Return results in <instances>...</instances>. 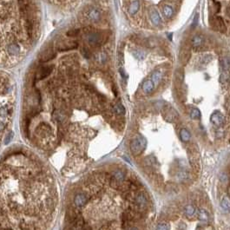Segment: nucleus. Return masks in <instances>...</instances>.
I'll return each instance as SVG.
<instances>
[{"label":"nucleus","mask_w":230,"mask_h":230,"mask_svg":"<svg viewBox=\"0 0 230 230\" xmlns=\"http://www.w3.org/2000/svg\"><path fill=\"white\" fill-rule=\"evenodd\" d=\"M106 60H107V56H106L105 53H100V54H98V61H99L100 63H104V62H106Z\"/></svg>","instance_id":"obj_30"},{"label":"nucleus","mask_w":230,"mask_h":230,"mask_svg":"<svg viewBox=\"0 0 230 230\" xmlns=\"http://www.w3.org/2000/svg\"><path fill=\"white\" fill-rule=\"evenodd\" d=\"M114 2H115V8H116V10H117V9H118V0H114Z\"/></svg>","instance_id":"obj_37"},{"label":"nucleus","mask_w":230,"mask_h":230,"mask_svg":"<svg viewBox=\"0 0 230 230\" xmlns=\"http://www.w3.org/2000/svg\"><path fill=\"white\" fill-rule=\"evenodd\" d=\"M112 176L115 178L117 182H119V183H122L123 181H124V176H125V175H124V173L123 172L122 170L118 169V170H116V171L114 172V174H113V175H112Z\"/></svg>","instance_id":"obj_19"},{"label":"nucleus","mask_w":230,"mask_h":230,"mask_svg":"<svg viewBox=\"0 0 230 230\" xmlns=\"http://www.w3.org/2000/svg\"><path fill=\"white\" fill-rule=\"evenodd\" d=\"M149 17H150V20L153 23V25H159L161 24V17L156 9H151L149 11Z\"/></svg>","instance_id":"obj_11"},{"label":"nucleus","mask_w":230,"mask_h":230,"mask_svg":"<svg viewBox=\"0 0 230 230\" xmlns=\"http://www.w3.org/2000/svg\"><path fill=\"white\" fill-rule=\"evenodd\" d=\"M82 52L84 53V57L85 58H89V51H87V50L84 48V51H82Z\"/></svg>","instance_id":"obj_36"},{"label":"nucleus","mask_w":230,"mask_h":230,"mask_svg":"<svg viewBox=\"0 0 230 230\" xmlns=\"http://www.w3.org/2000/svg\"><path fill=\"white\" fill-rule=\"evenodd\" d=\"M163 15L167 18H170L174 14V10L170 6H165L163 7Z\"/></svg>","instance_id":"obj_20"},{"label":"nucleus","mask_w":230,"mask_h":230,"mask_svg":"<svg viewBox=\"0 0 230 230\" xmlns=\"http://www.w3.org/2000/svg\"><path fill=\"white\" fill-rule=\"evenodd\" d=\"M113 110L116 115H123L125 113V109L121 104H117L113 107Z\"/></svg>","instance_id":"obj_21"},{"label":"nucleus","mask_w":230,"mask_h":230,"mask_svg":"<svg viewBox=\"0 0 230 230\" xmlns=\"http://www.w3.org/2000/svg\"><path fill=\"white\" fill-rule=\"evenodd\" d=\"M133 55H134V57H135L136 59H138V60H143V59H145L147 57V53L145 52V51H140V50L135 51L133 52Z\"/></svg>","instance_id":"obj_23"},{"label":"nucleus","mask_w":230,"mask_h":230,"mask_svg":"<svg viewBox=\"0 0 230 230\" xmlns=\"http://www.w3.org/2000/svg\"><path fill=\"white\" fill-rule=\"evenodd\" d=\"M198 217L199 219L201 220L202 221H203V222H207V221H209V214H208V212H207L206 210H204V209H201V210L199 211Z\"/></svg>","instance_id":"obj_22"},{"label":"nucleus","mask_w":230,"mask_h":230,"mask_svg":"<svg viewBox=\"0 0 230 230\" xmlns=\"http://www.w3.org/2000/svg\"><path fill=\"white\" fill-rule=\"evenodd\" d=\"M82 230H92V229H91V228H90V226H89V225H88L87 223H85V224L84 225V227L82 228Z\"/></svg>","instance_id":"obj_35"},{"label":"nucleus","mask_w":230,"mask_h":230,"mask_svg":"<svg viewBox=\"0 0 230 230\" xmlns=\"http://www.w3.org/2000/svg\"><path fill=\"white\" fill-rule=\"evenodd\" d=\"M6 115H7V110H6V108H4V107L0 108V115L1 116H6Z\"/></svg>","instance_id":"obj_33"},{"label":"nucleus","mask_w":230,"mask_h":230,"mask_svg":"<svg viewBox=\"0 0 230 230\" xmlns=\"http://www.w3.org/2000/svg\"><path fill=\"white\" fill-rule=\"evenodd\" d=\"M13 134H14L13 132H11V133H9V134L6 136V141H5V143H6V144H8V143L11 141V139L13 138Z\"/></svg>","instance_id":"obj_31"},{"label":"nucleus","mask_w":230,"mask_h":230,"mask_svg":"<svg viewBox=\"0 0 230 230\" xmlns=\"http://www.w3.org/2000/svg\"><path fill=\"white\" fill-rule=\"evenodd\" d=\"M119 72H120L121 76H122V77H123V78H126V77H127V74H126L125 71L123 70V69L120 68V70H119Z\"/></svg>","instance_id":"obj_34"},{"label":"nucleus","mask_w":230,"mask_h":230,"mask_svg":"<svg viewBox=\"0 0 230 230\" xmlns=\"http://www.w3.org/2000/svg\"><path fill=\"white\" fill-rule=\"evenodd\" d=\"M7 52L10 55H17L20 52V47L17 43H11L7 46Z\"/></svg>","instance_id":"obj_14"},{"label":"nucleus","mask_w":230,"mask_h":230,"mask_svg":"<svg viewBox=\"0 0 230 230\" xmlns=\"http://www.w3.org/2000/svg\"><path fill=\"white\" fill-rule=\"evenodd\" d=\"M88 202V197L85 194L79 193L74 197V205L77 208H82Z\"/></svg>","instance_id":"obj_5"},{"label":"nucleus","mask_w":230,"mask_h":230,"mask_svg":"<svg viewBox=\"0 0 230 230\" xmlns=\"http://www.w3.org/2000/svg\"><path fill=\"white\" fill-rule=\"evenodd\" d=\"M147 146V140L145 137H143L141 135L137 136L130 142V149L131 152L135 155L138 156L140 155L141 152L145 149Z\"/></svg>","instance_id":"obj_1"},{"label":"nucleus","mask_w":230,"mask_h":230,"mask_svg":"<svg viewBox=\"0 0 230 230\" xmlns=\"http://www.w3.org/2000/svg\"><path fill=\"white\" fill-rule=\"evenodd\" d=\"M53 68L54 66L53 65H49V66H45L42 68L37 75V77L38 80H42V79H44L45 77H47L48 76H50V74L52 72Z\"/></svg>","instance_id":"obj_6"},{"label":"nucleus","mask_w":230,"mask_h":230,"mask_svg":"<svg viewBox=\"0 0 230 230\" xmlns=\"http://www.w3.org/2000/svg\"><path fill=\"white\" fill-rule=\"evenodd\" d=\"M198 19H199V14L197 13V14L194 16V17L193 23H192V25H191V27H192V28H194V27L197 25V24H198Z\"/></svg>","instance_id":"obj_32"},{"label":"nucleus","mask_w":230,"mask_h":230,"mask_svg":"<svg viewBox=\"0 0 230 230\" xmlns=\"http://www.w3.org/2000/svg\"><path fill=\"white\" fill-rule=\"evenodd\" d=\"M210 121L213 124L217 126V127H220L224 123L225 117L220 111H214L210 116Z\"/></svg>","instance_id":"obj_4"},{"label":"nucleus","mask_w":230,"mask_h":230,"mask_svg":"<svg viewBox=\"0 0 230 230\" xmlns=\"http://www.w3.org/2000/svg\"><path fill=\"white\" fill-rule=\"evenodd\" d=\"M4 129V125H3V123H0V130H2Z\"/></svg>","instance_id":"obj_39"},{"label":"nucleus","mask_w":230,"mask_h":230,"mask_svg":"<svg viewBox=\"0 0 230 230\" xmlns=\"http://www.w3.org/2000/svg\"><path fill=\"white\" fill-rule=\"evenodd\" d=\"M155 89V85L153 84L151 80H146L143 82L142 84V90L146 93V94H150L153 92V90Z\"/></svg>","instance_id":"obj_12"},{"label":"nucleus","mask_w":230,"mask_h":230,"mask_svg":"<svg viewBox=\"0 0 230 230\" xmlns=\"http://www.w3.org/2000/svg\"><path fill=\"white\" fill-rule=\"evenodd\" d=\"M139 9H140V2L138 0H135L134 2L131 3L129 7V13L130 15H134L139 11Z\"/></svg>","instance_id":"obj_16"},{"label":"nucleus","mask_w":230,"mask_h":230,"mask_svg":"<svg viewBox=\"0 0 230 230\" xmlns=\"http://www.w3.org/2000/svg\"><path fill=\"white\" fill-rule=\"evenodd\" d=\"M180 136H181V139H182V141H184V142H188L189 140H190V133H189V131L188 130H186V129H183L181 132H180Z\"/></svg>","instance_id":"obj_18"},{"label":"nucleus","mask_w":230,"mask_h":230,"mask_svg":"<svg viewBox=\"0 0 230 230\" xmlns=\"http://www.w3.org/2000/svg\"><path fill=\"white\" fill-rule=\"evenodd\" d=\"M60 51H66L70 50H74L78 47V43L76 41H61L57 45Z\"/></svg>","instance_id":"obj_2"},{"label":"nucleus","mask_w":230,"mask_h":230,"mask_svg":"<svg viewBox=\"0 0 230 230\" xmlns=\"http://www.w3.org/2000/svg\"><path fill=\"white\" fill-rule=\"evenodd\" d=\"M170 229V227L169 225L167 224V223H160V224L157 225L156 230H169Z\"/></svg>","instance_id":"obj_28"},{"label":"nucleus","mask_w":230,"mask_h":230,"mask_svg":"<svg viewBox=\"0 0 230 230\" xmlns=\"http://www.w3.org/2000/svg\"><path fill=\"white\" fill-rule=\"evenodd\" d=\"M213 25L219 32H226V25H225L223 19L221 17H214V18H213Z\"/></svg>","instance_id":"obj_7"},{"label":"nucleus","mask_w":230,"mask_h":230,"mask_svg":"<svg viewBox=\"0 0 230 230\" xmlns=\"http://www.w3.org/2000/svg\"><path fill=\"white\" fill-rule=\"evenodd\" d=\"M79 31L78 29H72V30H70L68 32H67V36L68 37H76V36H77L79 34Z\"/></svg>","instance_id":"obj_29"},{"label":"nucleus","mask_w":230,"mask_h":230,"mask_svg":"<svg viewBox=\"0 0 230 230\" xmlns=\"http://www.w3.org/2000/svg\"><path fill=\"white\" fill-rule=\"evenodd\" d=\"M194 211H195V209L194 208L193 205H188V206H186L185 209H184L185 214H186L188 217H191V216L194 214Z\"/></svg>","instance_id":"obj_25"},{"label":"nucleus","mask_w":230,"mask_h":230,"mask_svg":"<svg viewBox=\"0 0 230 230\" xmlns=\"http://www.w3.org/2000/svg\"><path fill=\"white\" fill-rule=\"evenodd\" d=\"M54 115H55V118H56V120L58 121V122L63 123L65 121V115L63 114L62 111H60V110H57L55 112Z\"/></svg>","instance_id":"obj_26"},{"label":"nucleus","mask_w":230,"mask_h":230,"mask_svg":"<svg viewBox=\"0 0 230 230\" xmlns=\"http://www.w3.org/2000/svg\"><path fill=\"white\" fill-rule=\"evenodd\" d=\"M2 228V226H1V223H0V228Z\"/></svg>","instance_id":"obj_40"},{"label":"nucleus","mask_w":230,"mask_h":230,"mask_svg":"<svg viewBox=\"0 0 230 230\" xmlns=\"http://www.w3.org/2000/svg\"><path fill=\"white\" fill-rule=\"evenodd\" d=\"M51 130L50 126L45 124V123H42V124H40V125L37 127V130H36V132H37V134L39 136H47L48 134L51 132Z\"/></svg>","instance_id":"obj_10"},{"label":"nucleus","mask_w":230,"mask_h":230,"mask_svg":"<svg viewBox=\"0 0 230 230\" xmlns=\"http://www.w3.org/2000/svg\"><path fill=\"white\" fill-rule=\"evenodd\" d=\"M86 17L89 21L97 22L101 19V12L98 9L95 7H90L89 10L86 11Z\"/></svg>","instance_id":"obj_3"},{"label":"nucleus","mask_w":230,"mask_h":230,"mask_svg":"<svg viewBox=\"0 0 230 230\" xmlns=\"http://www.w3.org/2000/svg\"><path fill=\"white\" fill-rule=\"evenodd\" d=\"M162 74L161 70H155L151 76V81L153 82V84H159V83H160V81H161V79H162Z\"/></svg>","instance_id":"obj_17"},{"label":"nucleus","mask_w":230,"mask_h":230,"mask_svg":"<svg viewBox=\"0 0 230 230\" xmlns=\"http://www.w3.org/2000/svg\"><path fill=\"white\" fill-rule=\"evenodd\" d=\"M168 37H169L170 41H172V33H169V35H168Z\"/></svg>","instance_id":"obj_38"},{"label":"nucleus","mask_w":230,"mask_h":230,"mask_svg":"<svg viewBox=\"0 0 230 230\" xmlns=\"http://www.w3.org/2000/svg\"><path fill=\"white\" fill-rule=\"evenodd\" d=\"M190 116H191V118L194 119V120L200 119V118H201V111H200L198 109L194 108V109H193V110H191V112H190Z\"/></svg>","instance_id":"obj_27"},{"label":"nucleus","mask_w":230,"mask_h":230,"mask_svg":"<svg viewBox=\"0 0 230 230\" xmlns=\"http://www.w3.org/2000/svg\"><path fill=\"white\" fill-rule=\"evenodd\" d=\"M54 58H55V53L51 48H49V49H46L45 51H43L40 56V59L43 62H49V61L52 60Z\"/></svg>","instance_id":"obj_9"},{"label":"nucleus","mask_w":230,"mask_h":230,"mask_svg":"<svg viewBox=\"0 0 230 230\" xmlns=\"http://www.w3.org/2000/svg\"><path fill=\"white\" fill-rule=\"evenodd\" d=\"M221 206L222 209H226V210L230 209V197H228V196H225L224 198L221 200Z\"/></svg>","instance_id":"obj_24"},{"label":"nucleus","mask_w":230,"mask_h":230,"mask_svg":"<svg viewBox=\"0 0 230 230\" xmlns=\"http://www.w3.org/2000/svg\"><path fill=\"white\" fill-rule=\"evenodd\" d=\"M87 40L90 44L96 45V44H99L102 43L103 37L98 33H89L87 37Z\"/></svg>","instance_id":"obj_8"},{"label":"nucleus","mask_w":230,"mask_h":230,"mask_svg":"<svg viewBox=\"0 0 230 230\" xmlns=\"http://www.w3.org/2000/svg\"><path fill=\"white\" fill-rule=\"evenodd\" d=\"M204 42V37L203 36H202V35H196V36H194L193 37V39H192V46L194 48H198L201 47L202 45V43Z\"/></svg>","instance_id":"obj_15"},{"label":"nucleus","mask_w":230,"mask_h":230,"mask_svg":"<svg viewBox=\"0 0 230 230\" xmlns=\"http://www.w3.org/2000/svg\"><path fill=\"white\" fill-rule=\"evenodd\" d=\"M135 203L136 205L139 208V209H141L142 207H145L147 204V200L146 197L142 194H138V195H136V197H135Z\"/></svg>","instance_id":"obj_13"}]
</instances>
